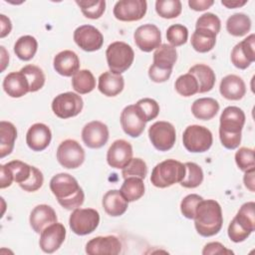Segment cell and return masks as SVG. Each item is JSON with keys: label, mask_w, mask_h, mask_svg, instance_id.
<instances>
[{"label": "cell", "mask_w": 255, "mask_h": 255, "mask_svg": "<svg viewBox=\"0 0 255 255\" xmlns=\"http://www.w3.org/2000/svg\"><path fill=\"white\" fill-rule=\"evenodd\" d=\"M76 3L85 17L89 19H99L106 10L105 0H77Z\"/></svg>", "instance_id": "obj_41"}, {"label": "cell", "mask_w": 255, "mask_h": 255, "mask_svg": "<svg viewBox=\"0 0 255 255\" xmlns=\"http://www.w3.org/2000/svg\"><path fill=\"white\" fill-rule=\"evenodd\" d=\"M0 26H1L0 37L4 38L7 35H9V33L12 30V24H11L10 19L8 17H6L4 14L0 15Z\"/></svg>", "instance_id": "obj_55"}, {"label": "cell", "mask_w": 255, "mask_h": 255, "mask_svg": "<svg viewBox=\"0 0 255 255\" xmlns=\"http://www.w3.org/2000/svg\"><path fill=\"white\" fill-rule=\"evenodd\" d=\"M219 111V104L212 98H200L193 102L191 112L193 116L202 121L213 119Z\"/></svg>", "instance_id": "obj_29"}, {"label": "cell", "mask_w": 255, "mask_h": 255, "mask_svg": "<svg viewBox=\"0 0 255 255\" xmlns=\"http://www.w3.org/2000/svg\"><path fill=\"white\" fill-rule=\"evenodd\" d=\"M25 75L30 86V92L34 93L43 88L45 84V75L43 71L35 65H27L20 70Z\"/></svg>", "instance_id": "obj_38"}, {"label": "cell", "mask_w": 255, "mask_h": 255, "mask_svg": "<svg viewBox=\"0 0 255 255\" xmlns=\"http://www.w3.org/2000/svg\"><path fill=\"white\" fill-rule=\"evenodd\" d=\"M182 142L184 147L190 152H204L211 147L213 136L207 128L192 125L184 129Z\"/></svg>", "instance_id": "obj_6"}, {"label": "cell", "mask_w": 255, "mask_h": 255, "mask_svg": "<svg viewBox=\"0 0 255 255\" xmlns=\"http://www.w3.org/2000/svg\"><path fill=\"white\" fill-rule=\"evenodd\" d=\"M50 189L59 204L68 210H75L84 203V191L77 179L69 173L54 175L50 180Z\"/></svg>", "instance_id": "obj_1"}, {"label": "cell", "mask_w": 255, "mask_h": 255, "mask_svg": "<svg viewBox=\"0 0 255 255\" xmlns=\"http://www.w3.org/2000/svg\"><path fill=\"white\" fill-rule=\"evenodd\" d=\"M147 3L145 0H121L114 6V16L124 22L138 21L146 13Z\"/></svg>", "instance_id": "obj_12"}, {"label": "cell", "mask_w": 255, "mask_h": 255, "mask_svg": "<svg viewBox=\"0 0 255 255\" xmlns=\"http://www.w3.org/2000/svg\"><path fill=\"white\" fill-rule=\"evenodd\" d=\"M148 137L157 150L166 151L172 148L175 143V128L168 122H155L148 128Z\"/></svg>", "instance_id": "obj_9"}, {"label": "cell", "mask_w": 255, "mask_h": 255, "mask_svg": "<svg viewBox=\"0 0 255 255\" xmlns=\"http://www.w3.org/2000/svg\"><path fill=\"white\" fill-rule=\"evenodd\" d=\"M177 60L176 49L168 44H161L153 53L152 66L163 71H171Z\"/></svg>", "instance_id": "obj_27"}, {"label": "cell", "mask_w": 255, "mask_h": 255, "mask_svg": "<svg viewBox=\"0 0 255 255\" xmlns=\"http://www.w3.org/2000/svg\"><path fill=\"white\" fill-rule=\"evenodd\" d=\"M125 86L124 77L121 74H115L111 71L103 73L99 77L98 89L107 97H116L123 90Z\"/></svg>", "instance_id": "obj_26"}, {"label": "cell", "mask_w": 255, "mask_h": 255, "mask_svg": "<svg viewBox=\"0 0 255 255\" xmlns=\"http://www.w3.org/2000/svg\"><path fill=\"white\" fill-rule=\"evenodd\" d=\"M193 75L198 83V93L203 94L213 89L215 84V73L213 70L204 64H196L188 71Z\"/></svg>", "instance_id": "obj_28"}, {"label": "cell", "mask_w": 255, "mask_h": 255, "mask_svg": "<svg viewBox=\"0 0 255 255\" xmlns=\"http://www.w3.org/2000/svg\"><path fill=\"white\" fill-rule=\"evenodd\" d=\"M214 4L213 0H189L188 5L194 11H203Z\"/></svg>", "instance_id": "obj_54"}, {"label": "cell", "mask_w": 255, "mask_h": 255, "mask_svg": "<svg viewBox=\"0 0 255 255\" xmlns=\"http://www.w3.org/2000/svg\"><path fill=\"white\" fill-rule=\"evenodd\" d=\"M3 89L11 98H21L30 92V86L23 73L12 72L3 80Z\"/></svg>", "instance_id": "obj_24"}, {"label": "cell", "mask_w": 255, "mask_h": 255, "mask_svg": "<svg viewBox=\"0 0 255 255\" xmlns=\"http://www.w3.org/2000/svg\"><path fill=\"white\" fill-rule=\"evenodd\" d=\"M142 180L143 179L137 177L125 178L121 191L128 202L135 201L144 194V184Z\"/></svg>", "instance_id": "obj_35"}, {"label": "cell", "mask_w": 255, "mask_h": 255, "mask_svg": "<svg viewBox=\"0 0 255 255\" xmlns=\"http://www.w3.org/2000/svg\"><path fill=\"white\" fill-rule=\"evenodd\" d=\"M100 223V214L94 208H77L69 218L71 230L77 235H87L96 230Z\"/></svg>", "instance_id": "obj_7"}, {"label": "cell", "mask_w": 255, "mask_h": 255, "mask_svg": "<svg viewBox=\"0 0 255 255\" xmlns=\"http://www.w3.org/2000/svg\"><path fill=\"white\" fill-rule=\"evenodd\" d=\"M203 255H210V254H233V251L227 249L223 244L219 242H210L207 243L203 250Z\"/></svg>", "instance_id": "obj_51"}, {"label": "cell", "mask_w": 255, "mask_h": 255, "mask_svg": "<svg viewBox=\"0 0 255 255\" xmlns=\"http://www.w3.org/2000/svg\"><path fill=\"white\" fill-rule=\"evenodd\" d=\"M245 124L244 112L234 106L225 108L220 116L219 137L227 149H235L241 142V131Z\"/></svg>", "instance_id": "obj_3"}, {"label": "cell", "mask_w": 255, "mask_h": 255, "mask_svg": "<svg viewBox=\"0 0 255 255\" xmlns=\"http://www.w3.org/2000/svg\"><path fill=\"white\" fill-rule=\"evenodd\" d=\"M254 173H255V168L250 169L245 171L244 177H243V181L245 186L250 190V191H254Z\"/></svg>", "instance_id": "obj_56"}, {"label": "cell", "mask_w": 255, "mask_h": 255, "mask_svg": "<svg viewBox=\"0 0 255 255\" xmlns=\"http://www.w3.org/2000/svg\"><path fill=\"white\" fill-rule=\"evenodd\" d=\"M216 43V34L205 29H195L191 36V46L199 53L211 51Z\"/></svg>", "instance_id": "obj_31"}, {"label": "cell", "mask_w": 255, "mask_h": 255, "mask_svg": "<svg viewBox=\"0 0 255 255\" xmlns=\"http://www.w3.org/2000/svg\"><path fill=\"white\" fill-rule=\"evenodd\" d=\"M221 22L220 19L213 13H204L196 21L195 29H205L218 34L220 32Z\"/></svg>", "instance_id": "obj_46"}, {"label": "cell", "mask_w": 255, "mask_h": 255, "mask_svg": "<svg viewBox=\"0 0 255 255\" xmlns=\"http://www.w3.org/2000/svg\"><path fill=\"white\" fill-rule=\"evenodd\" d=\"M8 168L10 169L14 181H16L18 184L25 182L29 179L31 172H32V166L21 161V160H12L7 163H5Z\"/></svg>", "instance_id": "obj_43"}, {"label": "cell", "mask_w": 255, "mask_h": 255, "mask_svg": "<svg viewBox=\"0 0 255 255\" xmlns=\"http://www.w3.org/2000/svg\"><path fill=\"white\" fill-rule=\"evenodd\" d=\"M122 251V243L115 235L98 236L86 244V253L90 255L110 254L117 255Z\"/></svg>", "instance_id": "obj_19"}, {"label": "cell", "mask_w": 255, "mask_h": 255, "mask_svg": "<svg viewBox=\"0 0 255 255\" xmlns=\"http://www.w3.org/2000/svg\"><path fill=\"white\" fill-rule=\"evenodd\" d=\"M84 107L83 99L80 95L67 92L56 96L52 102V110L60 119H69L78 116Z\"/></svg>", "instance_id": "obj_8"}, {"label": "cell", "mask_w": 255, "mask_h": 255, "mask_svg": "<svg viewBox=\"0 0 255 255\" xmlns=\"http://www.w3.org/2000/svg\"><path fill=\"white\" fill-rule=\"evenodd\" d=\"M185 175L180 181V185L185 188H195L203 181L202 168L195 162H185Z\"/></svg>", "instance_id": "obj_37"}, {"label": "cell", "mask_w": 255, "mask_h": 255, "mask_svg": "<svg viewBox=\"0 0 255 255\" xmlns=\"http://www.w3.org/2000/svg\"><path fill=\"white\" fill-rule=\"evenodd\" d=\"M174 88L183 97H190L198 93V83L195 77L189 73L179 76L175 81Z\"/></svg>", "instance_id": "obj_39"}, {"label": "cell", "mask_w": 255, "mask_h": 255, "mask_svg": "<svg viewBox=\"0 0 255 255\" xmlns=\"http://www.w3.org/2000/svg\"><path fill=\"white\" fill-rule=\"evenodd\" d=\"M55 210L47 204H39L30 213V225L36 233H41L46 227L57 222Z\"/></svg>", "instance_id": "obj_21"}, {"label": "cell", "mask_w": 255, "mask_h": 255, "mask_svg": "<svg viewBox=\"0 0 255 255\" xmlns=\"http://www.w3.org/2000/svg\"><path fill=\"white\" fill-rule=\"evenodd\" d=\"M57 159L65 168H77L85 160V150L75 139H65L57 148Z\"/></svg>", "instance_id": "obj_10"}, {"label": "cell", "mask_w": 255, "mask_h": 255, "mask_svg": "<svg viewBox=\"0 0 255 255\" xmlns=\"http://www.w3.org/2000/svg\"><path fill=\"white\" fill-rule=\"evenodd\" d=\"M194 226L197 233L203 237L217 234L223 224V215L220 204L213 199L200 200L194 214Z\"/></svg>", "instance_id": "obj_2"}, {"label": "cell", "mask_w": 255, "mask_h": 255, "mask_svg": "<svg viewBox=\"0 0 255 255\" xmlns=\"http://www.w3.org/2000/svg\"><path fill=\"white\" fill-rule=\"evenodd\" d=\"M38 49L37 40L30 35L20 37L14 45V53L22 61L31 60Z\"/></svg>", "instance_id": "obj_33"}, {"label": "cell", "mask_w": 255, "mask_h": 255, "mask_svg": "<svg viewBox=\"0 0 255 255\" xmlns=\"http://www.w3.org/2000/svg\"><path fill=\"white\" fill-rule=\"evenodd\" d=\"M182 9L179 0H157L155 2L156 13L165 19H173L180 15Z\"/></svg>", "instance_id": "obj_40"}, {"label": "cell", "mask_w": 255, "mask_h": 255, "mask_svg": "<svg viewBox=\"0 0 255 255\" xmlns=\"http://www.w3.org/2000/svg\"><path fill=\"white\" fill-rule=\"evenodd\" d=\"M120 121L124 131L131 137L139 136L143 132L146 124L144 116L135 104L127 106L123 110Z\"/></svg>", "instance_id": "obj_11"}, {"label": "cell", "mask_w": 255, "mask_h": 255, "mask_svg": "<svg viewBox=\"0 0 255 255\" xmlns=\"http://www.w3.org/2000/svg\"><path fill=\"white\" fill-rule=\"evenodd\" d=\"M145 118L146 123L155 119L159 113V106L156 101L149 98L140 99L135 104Z\"/></svg>", "instance_id": "obj_47"}, {"label": "cell", "mask_w": 255, "mask_h": 255, "mask_svg": "<svg viewBox=\"0 0 255 255\" xmlns=\"http://www.w3.org/2000/svg\"><path fill=\"white\" fill-rule=\"evenodd\" d=\"M106 58L110 71L115 74H122L131 66L134 52L128 44L117 41L107 48Z\"/></svg>", "instance_id": "obj_5"}, {"label": "cell", "mask_w": 255, "mask_h": 255, "mask_svg": "<svg viewBox=\"0 0 255 255\" xmlns=\"http://www.w3.org/2000/svg\"><path fill=\"white\" fill-rule=\"evenodd\" d=\"M219 92L227 100L238 101L245 96L246 86L239 76L227 75L220 82Z\"/></svg>", "instance_id": "obj_23"}, {"label": "cell", "mask_w": 255, "mask_h": 255, "mask_svg": "<svg viewBox=\"0 0 255 255\" xmlns=\"http://www.w3.org/2000/svg\"><path fill=\"white\" fill-rule=\"evenodd\" d=\"M185 175V166L178 160L166 159L157 163L150 175L151 183L158 188H165L180 183Z\"/></svg>", "instance_id": "obj_4"}, {"label": "cell", "mask_w": 255, "mask_h": 255, "mask_svg": "<svg viewBox=\"0 0 255 255\" xmlns=\"http://www.w3.org/2000/svg\"><path fill=\"white\" fill-rule=\"evenodd\" d=\"M147 174V166L143 159L139 157H134L129 160V162L123 168L122 175L124 178L128 177H137L144 179Z\"/></svg>", "instance_id": "obj_42"}, {"label": "cell", "mask_w": 255, "mask_h": 255, "mask_svg": "<svg viewBox=\"0 0 255 255\" xmlns=\"http://www.w3.org/2000/svg\"><path fill=\"white\" fill-rule=\"evenodd\" d=\"M251 29V20L244 13H235L226 21L227 32L235 37L246 35Z\"/></svg>", "instance_id": "obj_32"}, {"label": "cell", "mask_w": 255, "mask_h": 255, "mask_svg": "<svg viewBox=\"0 0 255 255\" xmlns=\"http://www.w3.org/2000/svg\"><path fill=\"white\" fill-rule=\"evenodd\" d=\"M246 3H247L246 0H243V1H240V0H222L221 1V4L223 6H225L226 8H229V9L239 8L243 5H245Z\"/></svg>", "instance_id": "obj_57"}, {"label": "cell", "mask_w": 255, "mask_h": 255, "mask_svg": "<svg viewBox=\"0 0 255 255\" xmlns=\"http://www.w3.org/2000/svg\"><path fill=\"white\" fill-rule=\"evenodd\" d=\"M72 87L78 94H88L96 88V79L90 70H80L72 78Z\"/></svg>", "instance_id": "obj_34"}, {"label": "cell", "mask_w": 255, "mask_h": 255, "mask_svg": "<svg viewBox=\"0 0 255 255\" xmlns=\"http://www.w3.org/2000/svg\"><path fill=\"white\" fill-rule=\"evenodd\" d=\"M227 233H228V237L230 238L231 241L235 242V243H239V242H242L244 241L245 239H247L251 232L243 229L236 221L235 219L233 218L231 220V222L229 223V226H228V230H227Z\"/></svg>", "instance_id": "obj_50"}, {"label": "cell", "mask_w": 255, "mask_h": 255, "mask_svg": "<svg viewBox=\"0 0 255 255\" xmlns=\"http://www.w3.org/2000/svg\"><path fill=\"white\" fill-rule=\"evenodd\" d=\"M132 158V146L125 139H117L107 152L108 164L114 168H124Z\"/></svg>", "instance_id": "obj_18"}, {"label": "cell", "mask_w": 255, "mask_h": 255, "mask_svg": "<svg viewBox=\"0 0 255 255\" xmlns=\"http://www.w3.org/2000/svg\"><path fill=\"white\" fill-rule=\"evenodd\" d=\"M171 75V71H163L159 70L152 65L148 69V77L154 83H163L169 79Z\"/></svg>", "instance_id": "obj_52"}, {"label": "cell", "mask_w": 255, "mask_h": 255, "mask_svg": "<svg viewBox=\"0 0 255 255\" xmlns=\"http://www.w3.org/2000/svg\"><path fill=\"white\" fill-rule=\"evenodd\" d=\"M75 43L86 52L98 51L104 44L103 34L92 25L79 26L74 31Z\"/></svg>", "instance_id": "obj_13"}, {"label": "cell", "mask_w": 255, "mask_h": 255, "mask_svg": "<svg viewBox=\"0 0 255 255\" xmlns=\"http://www.w3.org/2000/svg\"><path fill=\"white\" fill-rule=\"evenodd\" d=\"M134 43L142 52H151L161 45V34L153 24H144L136 28L133 34Z\"/></svg>", "instance_id": "obj_14"}, {"label": "cell", "mask_w": 255, "mask_h": 255, "mask_svg": "<svg viewBox=\"0 0 255 255\" xmlns=\"http://www.w3.org/2000/svg\"><path fill=\"white\" fill-rule=\"evenodd\" d=\"M166 39L172 47H178L186 43L188 39V30L184 25L174 24L167 28Z\"/></svg>", "instance_id": "obj_44"}, {"label": "cell", "mask_w": 255, "mask_h": 255, "mask_svg": "<svg viewBox=\"0 0 255 255\" xmlns=\"http://www.w3.org/2000/svg\"><path fill=\"white\" fill-rule=\"evenodd\" d=\"M66 237V228L62 223L55 222L46 227L40 235L39 245L45 253H54L57 251Z\"/></svg>", "instance_id": "obj_16"}, {"label": "cell", "mask_w": 255, "mask_h": 255, "mask_svg": "<svg viewBox=\"0 0 255 255\" xmlns=\"http://www.w3.org/2000/svg\"><path fill=\"white\" fill-rule=\"evenodd\" d=\"M43 182H44V177L42 172L37 167L32 166V172L29 179L23 183H20L19 186L25 191L33 192L40 189L41 186L43 185Z\"/></svg>", "instance_id": "obj_49"}, {"label": "cell", "mask_w": 255, "mask_h": 255, "mask_svg": "<svg viewBox=\"0 0 255 255\" xmlns=\"http://www.w3.org/2000/svg\"><path fill=\"white\" fill-rule=\"evenodd\" d=\"M203 198L198 194H188L180 202V211L182 215L188 219H193L195 214V209L200 200Z\"/></svg>", "instance_id": "obj_48"}, {"label": "cell", "mask_w": 255, "mask_h": 255, "mask_svg": "<svg viewBox=\"0 0 255 255\" xmlns=\"http://www.w3.org/2000/svg\"><path fill=\"white\" fill-rule=\"evenodd\" d=\"M13 181H14V178L8 166L6 164H1L0 165V187L2 189L6 188L10 186Z\"/></svg>", "instance_id": "obj_53"}, {"label": "cell", "mask_w": 255, "mask_h": 255, "mask_svg": "<svg viewBox=\"0 0 255 255\" xmlns=\"http://www.w3.org/2000/svg\"><path fill=\"white\" fill-rule=\"evenodd\" d=\"M82 139L90 148H100L109 139V128L107 125L100 121L88 123L82 130Z\"/></svg>", "instance_id": "obj_17"}, {"label": "cell", "mask_w": 255, "mask_h": 255, "mask_svg": "<svg viewBox=\"0 0 255 255\" xmlns=\"http://www.w3.org/2000/svg\"><path fill=\"white\" fill-rule=\"evenodd\" d=\"M52 139L51 129L42 123L32 125L26 134V143L34 151H42L48 147Z\"/></svg>", "instance_id": "obj_20"}, {"label": "cell", "mask_w": 255, "mask_h": 255, "mask_svg": "<svg viewBox=\"0 0 255 255\" xmlns=\"http://www.w3.org/2000/svg\"><path fill=\"white\" fill-rule=\"evenodd\" d=\"M255 203L253 201H249L244 203L237 214L235 215V221L245 230L249 232H253L255 230Z\"/></svg>", "instance_id": "obj_36"}, {"label": "cell", "mask_w": 255, "mask_h": 255, "mask_svg": "<svg viewBox=\"0 0 255 255\" xmlns=\"http://www.w3.org/2000/svg\"><path fill=\"white\" fill-rule=\"evenodd\" d=\"M102 204L107 214L117 217L123 215L127 211L128 201L121 190L112 189L104 195Z\"/></svg>", "instance_id": "obj_25"}, {"label": "cell", "mask_w": 255, "mask_h": 255, "mask_svg": "<svg viewBox=\"0 0 255 255\" xmlns=\"http://www.w3.org/2000/svg\"><path fill=\"white\" fill-rule=\"evenodd\" d=\"M255 35L251 34L236 44L231 52L232 64L240 69H247L255 61Z\"/></svg>", "instance_id": "obj_15"}, {"label": "cell", "mask_w": 255, "mask_h": 255, "mask_svg": "<svg viewBox=\"0 0 255 255\" xmlns=\"http://www.w3.org/2000/svg\"><path fill=\"white\" fill-rule=\"evenodd\" d=\"M0 48H1V55H2L1 56V71L3 72L9 63V55L7 54V52L3 46H1Z\"/></svg>", "instance_id": "obj_58"}, {"label": "cell", "mask_w": 255, "mask_h": 255, "mask_svg": "<svg viewBox=\"0 0 255 255\" xmlns=\"http://www.w3.org/2000/svg\"><path fill=\"white\" fill-rule=\"evenodd\" d=\"M235 161L237 166L244 172L255 168L253 148L240 147L235 153Z\"/></svg>", "instance_id": "obj_45"}, {"label": "cell", "mask_w": 255, "mask_h": 255, "mask_svg": "<svg viewBox=\"0 0 255 255\" xmlns=\"http://www.w3.org/2000/svg\"><path fill=\"white\" fill-rule=\"evenodd\" d=\"M17 138V129L15 126L6 121L0 122V157L3 158L10 154L14 148V142Z\"/></svg>", "instance_id": "obj_30"}, {"label": "cell", "mask_w": 255, "mask_h": 255, "mask_svg": "<svg viewBox=\"0 0 255 255\" xmlns=\"http://www.w3.org/2000/svg\"><path fill=\"white\" fill-rule=\"evenodd\" d=\"M53 65L55 71L59 75L72 77L80 69V60L75 52L71 50H64L54 57Z\"/></svg>", "instance_id": "obj_22"}]
</instances>
